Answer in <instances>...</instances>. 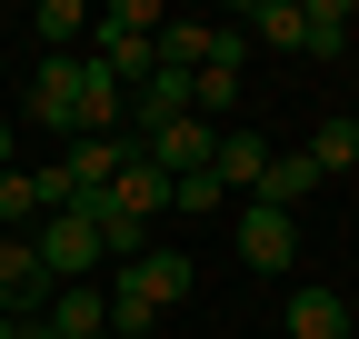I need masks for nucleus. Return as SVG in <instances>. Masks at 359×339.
I'll use <instances>...</instances> for the list:
<instances>
[{
  "mask_svg": "<svg viewBox=\"0 0 359 339\" xmlns=\"http://www.w3.org/2000/svg\"><path fill=\"white\" fill-rule=\"evenodd\" d=\"M230 30H250V40H280V50H299V0H250V11H230Z\"/></svg>",
  "mask_w": 359,
  "mask_h": 339,
  "instance_id": "dca6fc26",
  "label": "nucleus"
},
{
  "mask_svg": "<svg viewBox=\"0 0 359 339\" xmlns=\"http://www.w3.org/2000/svg\"><path fill=\"white\" fill-rule=\"evenodd\" d=\"M100 339H110V329H100Z\"/></svg>",
  "mask_w": 359,
  "mask_h": 339,
  "instance_id": "412c9836",
  "label": "nucleus"
},
{
  "mask_svg": "<svg viewBox=\"0 0 359 339\" xmlns=\"http://www.w3.org/2000/svg\"><path fill=\"white\" fill-rule=\"evenodd\" d=\"M40 329H50V339H100V329H110V289H100V279H70V289H50Z\"/></svg>",
  "mask_w": 359,
  "mask_h": 339,
  "instance_id": "423d86ee",
  "label": "nucleus"
},
{
  "mask_svg": "<svg viewBox=\"0 0 359 339\" xmlns=\"http://www.w3.org/2000/svg\"><path fill=\"white\" fill-rule=\"evenodd\" d=\"M160 20H170V11H150V0H110V11H90L80 60H100L120 90H140V80L160 70Z\"/></svg>",
  "mask_w": 359,
  "mask_h": 339,
  "instance_id": "f257e3e1",
  "label": "nucleus"
},
{
  "mask_svg": "<svg viewBox=\"0 0 359 339\" xmlns=\"http://www.w3.org/2000/svg\"><path fill=\"white\" fill-rule=\"evenodd\" d=\"M259 170H269V140L259 130H219V150H210V180L219 190H259Z\"/></svg>",
  "mask_w": 359,
  "mask_h": 339,
  "instance_id": "f8f14e48",
  "label": "nucleus"
},
{
  "mask_svg": "<svg viewBox=\"0 0 359 339\" xmlns=\"http://www.w3.org/2000/svg\"><path fill=\"white\" fill-rule=\"evenodd\" d=\"M170 209H200V220H210V209H219V180H210V170H190V180H170Z\"/></svg>",
  "mask_w": 359,
  "mask_h": 339,
  "instance_id": "6ab92c4d",
  "label": "nucleus"
},
{
  "mask_svg": "<svg viewBox=\"0 0 359 339\" xmlns=\"http://www.w3.org/2000/svg\"><path fill=\"white\" fill-rule=\"evenodd\" d=\"M349 30H359L349 0H299V50H309V60H339V50H349Z\"/></svg>",
  "mask_w": 359,
  "mask_h": 339,
  "instance_id": "9d476101",
  "label": "nucleus"
},
{
  "mask_svg": "<svg viewBox=\"0 0 359 339\" xmlns=\"http://www.w3.org/2000/svg\"><path fill=\"white\" fill-rule=\"evenodd\" d=\"M30 220H40V170L11 160V170H0V230H30Z\"/></svg>",
  "mask_w": 359,
  "mask_h": 339,
  "instance_id": "f3484780",
  "label": "nucleus"
},
{
  "mask_svg": "<svg viewBox=\"0 0 359 339\" xmlns=\"http://www.w3.org/2000/svg\"><path fill=\"white\" fill-rule=\"evenodd\" d=\"M309 170H320V180H339V170H359V120H349V110H330L320 130H309Z\"/></svg>",
  "mask_w": 359,
  "mask_h": 339,
  "instance_id": "4468645a",
  "label": "nucleus"
},
{
  "mask_svg": "<svg viewBox=\"0 0 359 339\" xmlns=\"http://www.w3.org/2000/svg\"><path fill=\"white\" fill-rule=\"evenodd\" d=\"M210 60V20H160V70H200Z\"/></svg>",
  "mask_w": 359,
  "mask_h": 339,
  "instance_id": "a211bd4d",
  "label": "nucleus"
},
{
  "mask_svg": "<svg viewBox=\"0 0 359 339\" xmlns=\"http://www.w3.org/2000/svg\"><path fill=\"white\" fill-rule=\"evenodd\" d=\"M290 339H349V300L339 289H290Z\"/></svg>",
  "mask_w": 359,
  "mask_h": 339,
  "instance_id": "ddd939ff",
  "label": "nucleus"
},
{
  "mask_svg": "<svg viewBox=\"0 0 359 339\" xmlns=\"http://www.w3.org/2000/svg\"><path fill=\"white\" fill-rule=\"evenodd\" d=\"M50 310V270H40L30 230H0V319H40Z\"/></svg>",
  "mask_w": 359,
  "mask_h": 339,
  "instance_id": "7ed1b4c3",
  "label": "nucleus"
},
{
  "mask_svg": "<svg viewBox=\"0 0 359 339\" xmlns=\"http://www.w3.org/2000/svg\"><path fill=\"white\" fill-rule=\"evenodd\" d=\"M30 249H40V270H50V289H70V279H90V270H100V230H90L80 209H40Z\"/></svg>",
  "mask_w": 359,
  "mask_h": 339,
  "instance_id": "f03ea898",
  "label": "nucleus"
},
{
  "mask_svg": "<svg viewBox=\"0 0 359 339\" xmlns=\"http://www.w3.org/2000/svg\"><path fill=\"white\" fill-rule=\"evenodd\" d=\"M160 170H170V180H190V170H210V150H219V130H210V120H170V130H150L140 140Z\"/></svg>",
  "mask_w": 359,
  "mask_h": 339,
  "instance_id": "0eeeda50",
  "label": "nucleus"
},
{
  "mask_svg": "<svg viewBox=\"0 0 359 339\" xmlns=\"http://www.w3.org/2000/svg\"><path fill=\"white\" fill-rule=\"evenodd\" d=\"M0 170H11V120H0Z\"/></svg>",
  "mask_w": 359,
  "mask_h": 339,
  "instance_id": "aec40b11",
  "label": "nucleus"
},
{
  "mask_svg": "<svg viewBox=\"0 0 359 339\" xmlns=\"http://www.w3.org/2000/svg\"><path fill=\"white\" fill-rule=\"evenodd\" d=\"M309 190H320V170H309V150H269V170H259V209H290V220H299V200Z\"/></svg>",
  "mask_w": 359,
  "mask_h": 339,
  "instance_id": "1a4fd4ad",
  "label": "nucleus"
},
{
  "mask_svg": "<svg viewBox=\"0 0 359 339\" xmlns=\"http://www.w3.org/2000/svg\"><path fill=\"white\" fill-rule=\"evenodd\" d=\"M30 120H40V130H60V150L80 140V50H70V60H40V80H30Z\"/></svg>",
  "mask_w": 359,
  "mask_h": 339,
  "instance_id": "20e7f679",
  "label": "nucleus"
},
{
  "mask_svg": "<svg viewBox=\"0 0 359 339\" xmlns=\"http://www.w3.org/2000/svg\"><path fill=\"white\" fill-rule=\"evenodd\" d=\"M110 200L130 209V220H150V209H170V170H160L150 150H130V160H120V180H110Z\"/></svg>",
  "mask_w": 359,
  "mask_h": 339,
  "instance_id": "9b49d317",
  "label": "nucleus"
},
{
  "mask_svg": "<svg viewBox=\"0 0 359 339\" xmlns=\"http://www.w3.org/2000/svg\"><path fill=\"white\" fill-rule=\"evenodd\" d=\"M240 260L250 270H299V220H290V209H240Z\"/></svg>",
  "mask_w": 359,
  "mask_h": 339,
  "instance_id": "39448f33",
  "label": "nucleus"
},
{
  "mask_svg": "<svg viewBox=\"0 0 359 339\" xmlns=\"http://www.w3.org/2000/svg\"><path fill=\"white\" fill-rule=\"evenodd\" d=\"M30 30L50 40V60H70L80 40H90V11H80V0H40V11H30Z\"/></svg>",
  "mask_w": 359,
  "mask_h": 339,
  "instance_id": "2eb2a0df",
  "label": "nucleus"
},
{
  "mask_svg": "<svg viewBox=\"0 0 359 339\" xmlns=\"http://www.w3.org/2000/svg\"><path fill=\"white\" fill-rule=\"evenodd\" d=\"M130 279L150 289V310H180V300H190V279H200V260H190V249H140Z\"/></svg>",
  "mask_w": 359,
  "mask_h": 339,
  "instance_id": "6e6552de",
  "label": "nucleus"
}]
</instances>
